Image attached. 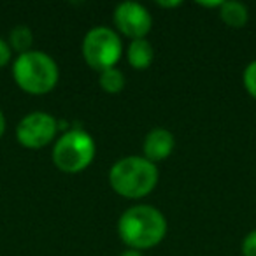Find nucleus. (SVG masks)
<instances>
[{"mask_svg": "<svg viewBox=\"0 0 256 256\" xmlns=\"http://www.w3.org/2000/svg\"><path fill=\"white\" fill-rule=\"evenodd\" d=\"M120 256H144V254H142V251H137V249H128L126 248Z\"/></svg>", "mask_w": 256, "mask_h": 256, "instance_id": "dca6fc26", "label": "nucleus"}, {"mask_svg": "<svg viewBox=\"0 0 256 256\" xmlns=\"http://www.w3.org/2000/svg\"><path fill=\"white\" fill-rule=\"evenodd\" d=\"M4 132H6V116H4V112H2V109H0V139H2Z\"/></svg>", "mask_w": 256, "mask_h": 256, "instance_id": "f3484780", "label": "nucleus"}, {"mask_svg": "<svg viewBox=\"0 0 256 256\" xmlns=\"http://www.w3.org/2000/svg\"><path fill=\"white\" fill-rule=\"evenodd\" d=\"M156 164L144 156H124L112 164L109 170V184L123 198L137 200L150 195L158 184Z\"/></svg>", "mask_w": 256, "mask_h": 256, "instance_id": "f03ea898", "label": "nucleus"}, {"mask_svg": "<svg viewBox=\"0 0 256 256\" xmlns=\"http://www.w3.org/2000/svg\"><path fill=\"white\" fill-rule=\"evenodd\" d=\"M58 121L44 110H34L23 116L16 126V139L26 150H42L56 140Z\"/></svg>", "mask_w": 256, "mask_h": 256, "instance_id": "423d86ee", "label": "nucleus"}, {"mask_svg": "<svg viewBox=\"0 0 256 256\" xmlns=\"http://www.w3.org/2000/svg\"><path fill=\"white\" fill-rule=\"evenodd\" d=\"M112 22L118 32L130 37L132 40L146 39V36L153 28V16L148 11V8L132 0L116 6L112 12Z\"/></svg>", "mask_w": 256, "mask_h": 256, "instance_id": "0eeeda50", "label": "nucleus"}, {"mask_svg": "<svg viewBox=\"0 0 256 256\" xmlns=\"http://www.w3.org/2000/svg\"><path fill=\"white\" fill-rule=\"evenodd\" d=\"M220 18L232 28H242L249 22L248 6L237 0H226L220 6Z\"/></svg>", "mask_w": 256, "mask_h": 256, "instance_id": "9d476101", "label": "nucleus"}, {"mask_svg": "<svg viewBox=\"0 0 256 256\" xmlns=\"http://www.w3.org/2000/svg\"><path fill=\"white\" fill-rule=\"evenodd\" d=\"M84 62L96 72L116 67L123 54V42L120 34L109 26H93L86 32L81 44Z\"/></svg>", "mask_w": 256, "mask_h": 256, "instance_id": "39448f33", "label": "nucleus"}, {"mask_svg": "<svg viewBox=\"0 0 256 256\" xmlns=\"http://www.w3.org/2000/svg\"><path fill=\"white\" fill-rule=\"evenodd\" d=\"M128 64L137 70H146L154 60V48L148 39H136L128 44L126 50Z\"/></svg>", "mask_w": 256, "mask_h": 256, "instance_id": "1a4fd4ad", "label": "nucleus"}, {"mask_svg": "<svg viewBox=\"0 0 256 256\" xmlns=\"http://www.w3.org/2000/svg\"><path fill=\"white\" fill-rule=\"evenodd\" d=\"M11 56H12V50L9 46L8 40H4L0 37V68L6 67V65L11 62Z\"/></svg>", "mask_w": 256, "mask_h": 256, "instance_id": "2eb2a0df", "label": "nucleus"}, {"mask_svg": "<svg viewBox=\"0 0 256 256\" xmlns=\"http://www.w3.org/2000/svg\"><path fill=\"white\" fill-rule=\"evenodd\" d=\"M158 6H162V8H179L181 2L179 0H176V2H158Z\"/></svg>", "mask_w": 256, "mask_h": 256, "instance_id": "a211bd4d", "label": "nucleus"}, {"mask_svg": "<svg viewBox=\"0 0 256 256\" xmlns=\"http://www.w3.org/2000/svg\"><path fill=\"white\" fill-rule=\"evenodd\" d=\"M242 256H256V230L249 232L242 240Z\"/></svg>", "mask_w": 256, "mask_h": 256, "instance_id": "4468645a", "label": "nucleus"}, {"mask_svg": "<svg viewBox=\"0 0 256 256\" xmlns=\"http://www.w3.org/2000/svg\"><path fill=\"white\" fill-rule=\"evenodd\" d=\"M118 234L128 249H151L167 235V220L158 207L150 204L128 207L118 220Z\"/></svg>", "mask_w": 256, "mask_h": 256, "instance_id": "f257e3e1", "label": "nucleus"}, {"mask_svg": "<svg viewBox=\"0 0 256 256\" xmlns=\"http://www.w3.org/2000/svg\"><path fill=\"white\" fill-rule=\"evenodd\" d=\"M12 79L30 95H46L58 84L60 68L51 54L32 50L16 56L12 64Z\"/></svg>", "mask_w": 256, "mask_h": 256, "instance_id": "7ed1b4c3", "label": "nucleus"}, {"mask_svg": "<svg viewBox=\"0 0 256 256\" xmlns=\"http://www.w3.org/2000/svg\"><path fill=\"white\" fill-rule=\"evenodd\" d=\"M176 148V137L170 130L162 126H154L151 128L150 132L146 134L142 142V151L144 158H148L153 164H158V162L167 160L172 154Z\"/></svg>", "mask_w": 256, "mask_h": 256, "instance_id": "6e6552de", "label": "nucleus"}, {"mask_svg": "<svg viewBox=\"0 0 256 256\" xmlns=\"http://www.w3.org/2000/svg\"><path fill=\"white\" fill-rule=\"evenodd\" d=\"M98 84L106 93H112L114 95V93L123 92L124 84H126V79H124V74L120 68L110 67L98 72Z\"/></svg>", "mask_w": 256, "mask_h": 256, "instance_id": "9b49d317", "label": "nucleus"}, {"mask_svg": "<svg viewBox=\"0 0 256 256\" xmlns=\"http://www.w3.org/2000/svg\"><path fill=\"white\" fill-rule=\"evenodd\" d=\"M242 82H244L246 92L256 100V60L249 62L246 65L244 74H242Z\"/></svg>", "mask_w": 256, "mask_h": 256, "instance_id": "ddd939ff", "label": "nucleus"}, {"mask_svg": "<svg viewBox=\"0 0 256 256\" xmlns=\"http://www.w3.org/2000/svg\"><path fill=\"white\" fill-rule=\"evenodd\" d=\"M9 46L12 51H18V54H23L26 51H32L34 44V34L30 30V26L26 25H18L9 32Z\"/></svg>", "mask_w": 256, "mask_h": 256, "instance_id": "f8f14e48", "label": "nucleus"}, {"mask_svg": "<svg viewBox=\"0 0 256 256\" xmlns=\"http://www.w3.org/2000/svg\"><path fill=\"white\" fill-rule=\"evenodd\" d=\"M96 154L95 139L82 128H72L62 134L53 144L51 158L58 170L79 174L93 164Z\"/></svg>", "mask_w": 256, "mask_h": 256, "instance_id": "20e7f679", "label": "nucleus"}]
</instances>
